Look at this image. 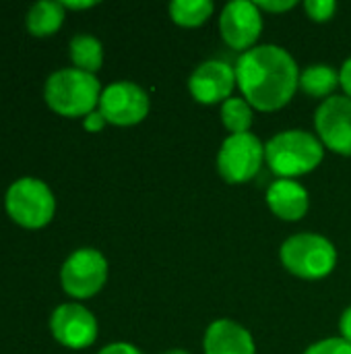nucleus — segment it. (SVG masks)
Instances as JSON below:
<instances>
[{
  "label": "nucleus",
  "mask_w": 351,
  "mask_h": 354,
  "mask_svg": "<svg viewBox=\"0 0 351 354\" xmlns=\"http://www.w3.org/2000/svg\"><path fill=\"white\" fill-rule=\"evenodd\" d=\"M339 85V73L329 64H310L300 73V87L310 97L329 100Z\"/></svg>",
  "instance_id": "nucleus-17"
},
{
  "label": "nucleus",
  "mask_w": 351,
  "mask_h": 354,
  "mask_svg": "<svg viewBox=\"0 0 351 354\" xmlns=\"http://www.w3.org/2000/svg\"><path fill=\"white\" fill-rule=\"evenodd\" d=\"M279 257L283 268L302 280H323L337 266L335 245L314 232L290 236L281 245Z\"/></svg>",
  "instance_id": "nucleus-5"
},
{
  "label": "nucleus",
  "mask_w": 351,
  "mask_h": 354,
  "mask_svg": "<svg viewBox=\"0 0 351 354\" xmlns=\"http://www.w3.org/2000/svg\"><path fill=\"white\" fill-rule=\"evenodd\" d=\"M339 85L343 87L345 95L351 100V58H348L339 71Z\"/></svg>",
  "instance_id": "nucleus-25"
},
{
  "label": "nucleus",
  "mask_w": 351,
  "mask_h": 354,
  "mask_svg": "<svg viewBox=\"0 0 351 354\" xmlns=\"http://www.w3.org/2000/svg\"><path fill=\"white\" fill-rule=\"evenodd\" d=\"M314 127L325 147L339 156H351V100L331 95L314 112Z\"/></svg>",
  "instance_id": "nucleus-10"
},
{
  "label": "nucleus",
  "mask_w": 351,
  "mask_h": 354,
  "mask_svg": "<svg viewBox=\"0 0 351 354\" xmlns=\"http://www.w3.org/2000/svg\"><path fill=\"white\" fill-rule=\"evenodd\" d=\"M304 354H351V344L343 338H327L308 346Z\"/></svg>",
  "instance_id": "nucleus-21"
},
{
  "label": "nucleus",
  "mask_w": 351,
  "mask_h": 354,
  "mask_svg": "<svg viewBox=\"0 0 351 354\" xmlns=\"http://www.w3.org/2000/svg\"><path fill=\"white\" fill-rule=\"evenodd\" d=\"M308 191L292 178H277L267 189V205L279 220H302L308 212Z\"/></svg>",
  "instance_id": "nucleus-14"
},
{
  "label": "nucleus",
  "mask_w": 351,
  "mask_h": 354,
  "mask_svg": "<svg viewBox=\"0 0 351 354\" xmlns=\"http://www.w3.org/2000/svg\"><path fill=\"white\" fill-rule=\"evenodd\" d=\"M163 354H188L186 351H180V348H174V351H168V353Z\"/></svg>",
  "instance_id": "nucleus-28"
},
{
  "label": "nucleus",
  "mask_w": 351,
  "mask_h": 354,
  "mask_svg": "<svg viewBox=\"0 0 351 354\" xmlns=\"http://www.w3.org/2000/svg\"><path fill=\"white\" fill-rule=\"evenodd\" d=\"M221 120L232 135L248 133L252 127V106L244 97L232 95L221 104Z\"/></svg>",
  "instance_id": "nucleus-19"
},
{
  "label": "nucleus",
  "mask_w": 351,
  "mask_h": 354,
  "mask_svg": "<svg viewBox=\"0 0 351 354\" xmlns=\"http://www.w3.org/2000/svg\"><path fill=\"white\" fill-rule=\"evenodd\" d=\"M325 158V145L308 131L292 129L277 133L265 145V160L279 178H296L312 172Z\"/></svg>",
  "instance_id": "nucleus-3"
},
{
  "label": "nucleus",
  "mask_w": 351,
  "mask_h": 354,
  "mask_svg": "<svg viewBox=\"0 0 351 354\" xmlns=\"http://www.w3.org/2000/svg\"><path fill=\"white\" fill-rule=\"evenodd\" d=\"M4 212L17 226L41 230L56 216V197L41 178L21 176L4 193Z\"/></svg>",
  "instance_id": "nucleus-4"
},
{
  "label": "nucleus",
  "mask_w": 351,
  "mask_h": 354,
  "mask_svg": "<svg viewBox=\"0 0 351 354\" xmlns=\"http://www.w3.org/2000/svg\"><path fill=\"white\" fill-rule=\"evenodd\" d=\"M97 354H143L134 344H128V342H114V344H108L103 346Z\"/></svg>",
  "instance_id": "nucleus-24"
},
{
  "label": "nucleus",
  "mask_w": 351,
  "mask_h": 354,
  "mask_svg": "<svg viewBox=\"0 0 351 354\" xmlns=\"http://www.w3.org/2000/svg\"><path fill=\"white\" fill-rule=\"evenodd\" d=\"M108 282V259L93 247L77 249L60 268L62 290L77 301L93 299Z\"/></svg>",
  "instance_id": "nucleus-6"
},
{
  "label": "nucleus",
  "mask_w": 351,
  "mask_h": 354,
  "mask_svg": "<svg viewBox=\"0 0 351 354\" xmlns=\"http://www.w3.org/2000/svg\"><path fill=\"white\" fill-rule=\"evenodd\" d=\"M62 6H64L66 10H87V8H93V6H97V2H93V0H85V2L62 0Z\"/></svg>",
  "instance_id": "nucleus-27"
},
{
  "label": "nucleus",
  "mask_w": 351,
  "mask_h": 354,
  "mask_svg": "<svg viewBox=\"0 0 351 354\" xmlns=\"http://www.w3.org/2000/svg\"><path fill=\"white\" fill-rule=\"evenodd\" d=\"M205 354H257L246 328L232 319H217L205 332Z\"/></svg>",
  "instance_id": "nucleus-13"
},
{
  "label": "nucleus",
  "mask_w": 351,
  "mask_h": 354,
  "mask_svg": "<svg viewBox=\"0 0 351 354\" xmlns=\"http://www.w3.org/2000/svg\"><path fill=\"white\" fill-rule=\"evenodd\" d=\"M101 83L95 75L74 66L54 71L43 85V100L52 112L64 118L87 116L99 106Z\"/></svg>",
  "instance_id": "nucleus-2"
},
{
  "label": "nucleus",
  "mask_w": 351,
  "mask_h": 354,
  "mask_svg": "<svg viewBox=\"0 0 351 354\" xmlns=\"http://www.w3.org/2000/svg\"><path fill=\"white\" fill-rule=\"evenodd\" d=\"M236 81V68L223 60H207L194 68L188 79V89L199 104H223L232 97Z\"/></svg>",
  "instance_id": "nucleus-12"
},
{
  "label": "nucleus",
  "mask_w": 351,
  "mask_h": 354,
  "mask_svg": "<svg viewBox=\"0 0 351 354\" xmlns=\"http://www.w3.org/2000/svg\"><path fill=\"white\" fill-rule=\"evenodd\" d=\"M236 81L252 108L275 112L288 106L296 95L300 87V68L285 48L265 44L254 46L238 58Z\"/></svg>",
  "instance_id": "nucleus-1"
},
{
  "label": "nucleus",
  "mask_w": 351,
  "mask_h": 354,
  "mask_svg": "<svg viewBox=\"0 0 351 354\" xmlns=\"http://www.w3.org/2000/svg\"><path fill=\"white\" fill-rule=\"evenodd\" d=\"M339 330H341V338L348 340L351 344V307H348L341 315V322H339Z\"/></svg>",
  "instance_id": "nucleus-26"
},
{
  "label": "nucleus",
  "mask_w": 351,
  "mask_h": 354,
  "mask_svg": "<svg viewBox=\"0 0 351 354\" xmlns=\"http://www.w3.org/2000/svg\"><path fill=\"white\" fill-rule=\"evenodd\" d=\"M106 124H108V120L103 118V114L99 110H93L91 114H87L83 118V129L87 133H99V131H103Z\"/></svg>",
  "instance_id": "nucleus-23"
},
{
  "label": "nucleus",
  "mask_w": 351,
  "mask_h": 354,
  "mask_svg": "<svg viewBox=\"0 0 351 354\" xmlns=\"http://www.w3.org/2000/svg\"><path fill=\"white\" fill-rule=\"evenodd\" d=\"M170 17L180 27H199L213 15L211 0H174L170 6Z\"/></svg>",
  "instance_id": "nucleus-18"
},
{
  "label": "nucleus",
  "mask_w": 351,
  "mask_h": 354,
  "mask_svg": "<svg viewBox=\"0 0 351 354\" xmlns=\"http://www.w3.org/2000/svg\"><path fill=\"white\" fill-rule=\"evenodd\" d=\"M304 8L312 21L325 23V21L333 19V15L337 12V2L335 0H306Z\"/></svg>",
  "instance_id": "nucleus-20"
},
{
  "label": "nucleus",
  "mask_w": 351,
  "mask_h": 354,
  "mask_svg": "<svg viewBox=\"0 0 351 354\" xmlns=\"http://www.w3.org/2000/svg\"><path fill=\"white\" fill-rule=\"evenodd\" d=\"M68 56L74 68L95 75L103 64V46L91 33H77L68 44Z\"/></svg>",
  "instance_id": "nucleus-16"
},
{
  "label": "nucleus",
  "mask_w": 351,
  "mask_h": 354,
  "mask_svg": "<svg viewBox=\"0 0 351 354\" xmlns=\"http://www.w3.org/2000/svg\"><path fill=\"white\" fill-rule=\"evenodd\" d=\"M219 31L223 41L238 52H248L254 48L263 31V15L254 2L234 0L225 4L219 17Z\"/></svg>",
  "instance_id": "nucleus-11"
},
{
  "label": "nucleus",
  "mask_w": 351,
  "mask_h": 354,
  "mask_svg": "<svg viewBox=\"0 0 351 354\" xmlns=\"http://www.w3.org/2000/svg\"><path fill=\"white\" fill-rule=\"evenodd\" d=\"M254 4L259 6V10H267V12H285L296 6L294 0H261Z\"/></svg>",
  "instance_id": "nucleus-22"
},
{
  "label": "nucleus",
  "mask_w": 351,
  "mask_h": 354,
  "mask_svg": "<svg viewBox=\"0 0 351 354\" xmlns=\"http://www.w3.org/2000/svg\"><path fill=\"white\" fill-rule=\"evenodd\" d=\"M151 102L147 91L132 81L110 83L99 97L97 110L103 114L108 124L114 127H134L149 114Z\"/></svg>",
  "instance_id": "nucleus-8"
},
{
  "label": "nucleus",
  "mask_w": 351,
  "mask_h": 354,
  "mask_svg": "<svg viewBox=\"0 0 351 354\" xmlns=\"http://www.w3.org/2000/svg\"><path fill=\"white\" fill-rule=\"evenodd\" d=\"M66 8L56 0H39L31 4L25 17V27L33 37H52L64 25Z\"/></svg>",
  "instance_id": "nucleus-15"
},
{
  "label": "nucleus",
  "mask_w": 351,
  "mask_h": 354,
  "mask_svg": "<svg viewBox=\"0 0 351 354\" xmlns=\"http://www.w3.org/2000/svg\"><path fill=\"white\" fill-rule=\"evenodd\" d=\"M50 332L60 346L83 351L97 340V319L81 303H62L50 315Z\"/></svg>",
  "instance_id": "nucleus-9"
},
{
  "label": "nucleus",
  "mask_w": 351,
  "mask_h": 354,
  "mask_svg": "<svg viewBox=\"0 0 351 354\" xmlns=\"http://www.w3.org/2000/svg\"><path fill=\"white\" fill-rule=\"evenodd\" d=\"M263 162L265 145L252 133L230 135L217 153V170L230 185H242L254 178Z\"/></svg>",
  "instance_id": "nucleus-7"
}]
</instances>
